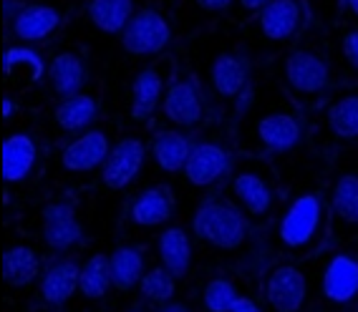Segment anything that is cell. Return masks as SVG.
Listing matches in <instances>:
<instances>
[{
	"label": "cell",
	"instance_id": "6da1fadb",
	"mask_svg": "<svg viewBox=\"0 0 358 312\" xmlns=\"http://www.w3.org/2000/svg\"><path fill=\"white\" fill-rule=\"evenodd\" d=\"M328 237H331V209L318 191L298 194L280 214L278 242L290 255H313Z\"/></svg>",
	"mask_w": 358,
	"mask_h": 312
},
{
	"label": "cell",
	"instance_id": "7a4b0ae2",
	"mask_svg": "<svg viewBox=\"0 0 358 312\" xmlns=\"http://www.w3.org/2000/svg\"><path fill=\"white\" fill-rule=\"evenodd\" d=\"M192 232L207 247L235 252L248 239V214L227 199H205L194 209Z\"/></svg>",
	"mask_w": 358,
	"mask_h": 312
},
{
	"label": "cell",
	"instance_id": "3957f363",
	"mask_svg": "<svg viewBox=\"0 0 358 312\" xmlns=\"http://www.w3.org/2000/svg\"><path fill=\"white\" fill-rule=\"evenodd\" d=\"M119 40L131 58L159 56V53L166 51V45L172 43V26H169V20L164 18L159 8L144 6L131 15Z\"/></svg>",
	"mask_w": 358,
	"mask_h": 312
},
{
	"label": "cell",
	"instance_id": "277c9868",
	"mask_svg": "<svg viewBox=\"0 0 358 312\" xmlns=\"http://www.w3.org/2000/svg\"><path fill=\"white\" fill-rule=\"evenodd\" d=\"M282 81L298 98H318L331 89V66L313 48H293L282 58Z\"/></svg>",
	"mask_w": 358,
	"mask_h": 312
},
{
	"label": "cell",
	"instance_id": "5b68a950",
	"mask_svg": "<svg viewBox=\"0 0 358 312\" xmlns=\"http://www.w3.org/2000/svg\"><path fill=\"white\" fill-rule=\"evenodd\" d=\"M308 8L303 0H273L255 15V31L265 43L282 45L306 28Z\"/></svg>",
	"mask_w": 358,
	"mask_h": 312
},
{
	"label": "cell",
	"instance_id": "8992f818",
	"mask_svg": "<svg viewBox=\"0 0 358 312\" xmlns=\"http://www.w3.org/2000/svg\"><path fill=\"white\" fill-rule=\"evenodd\" d=\"M232 199L248 217H268L275 204V181L262 166H243L232 177Z\"/></svg>",
	"mask_w": 358,
	"mask_h": 312
},
{
	"label": "cell",
	"instance_id": "52a82bcc",
	"mask_svg": "<svg viewBox=\"0 0 358 312\" xmlns=\"http://www.w3.org/2000/svg\"><path fill=\"white\" fill-rule=\"evenodd\" d=\"M265 302L273 312H301L308 299V280L301 267L295 265H275L265 274L262 285Z\"/></svg>",
	"mask_w": 358,
	"mask_h": 312
},
{
	"label": "cell",
	"instance_id": "ba28073f",
	"mask_svg": "<svg viewBox=\"0 0 358 312\" xmlns=\"http://www.w3.org/2000/svg\"><path fill=\"white\" fill-rule=\"evenodd\" d=\"M147 159V144L136 136H124L111 147L109 156L101 166V184L111 191L127 189L136 177Z\"/></svg>",
	"mask_w": 358,
	"mask_h": 312
},
{
	"label": "cell",
	"instance_id": "9c48e42d",
	"mask_svg": "<svg viewBox=\"0 0 358 312\" xmlns=\"http://www.w3.org/2000/svg\"><path fill=\"white\" fill-rule=\"evenodd\" d=\"M232 169V154L217 141H197L192 147V154L187 159V166L182 177L194 189H207L215 186L220 179L227 177Z\"/></svg>",
	"mask_w": 358,
	"mask_h": 312
},
{
	"label": "cell",
	"instance_id": "30bf717a",
	"mask_svg": "<svg viewBox=\"0 0 358 312\" xmlns=\"http://www.w3.org/2000/svg\"><path fill=\"white\" fill-rule=\"evenodd\" d=\"M162 114L172 124V128L189 131V128L199 126L205 119V101H202L197 83L192 78L169 81V89H166L164 101H162Z\"/></svg>",
	"mask_w": 358,
	"mask_h": 312
},
{
	"label": "cell",
	"instance_id": "8fae6325",
	"mask_svg": "<svg viewBox=\"0 0 358 312\" xmlns=\"http://www.w3.org/2000/svg\"><path fill=\"white\" fill-rule=\"evenodd\" d=\"M331 237L351 239L358 235V172H345L331 186Z\"/></svg>",
	"mask_w": 358,
	"mask_h": 312
},
{
	"label": "cell",
	"instance_id": "7c38bea8",
	"mask_svg": "<svg viewBox=\"0 0 358 312\" xmlns=\"http://www.w3.org/2000/svg\"><path fill=\"white\" fill-rule=\"evenodd\" d=\"M41 237L53 252H69L83 239V227L71 202H53L41 211Z\"/></svg>",
	"mask_w": 358,
	"mask_h": 312
},
{
	"label": "cell",
	"instance_id": "4fadbf2b",
	"mask_svg": "<svg viewBox=\"0 0 358 312\" xmlns=\"http://www.w3.org/2000/svg\"><path fill=\"white\" fill-rule=\"evenodd\" d=\"M109 134L101 128H89L73 141H69L61 151V166L71 174H89L101 169L111 151Z\"/></svg>",
	"mask_w": 358,
	"mask_h": 312
},
{
	"label": "cell",
	"instance_id": "5bb4252c",
	"mask_svg": "<svg viewBox=\"0 0 358 312\" xmlns=\"http://www.w3.org/2000/svg\"><path fill=\"white\" fill-rule=\"evenodd\" d=\"M169 89L162 66H147L131 81V101H129V116L134 124L152 121V116L162 111V101Z\"/></svg>",
	"mask_w": 358,
	"mask_h": 312
},
{
	"label": "cell",
	"instance_id": "9a60e30c",
	"mask_svg": "<svg viewBox=\"0 0 358 312\" xmlns=\"http://www.w3.org/2000/svg\"><path fill=\"white\" fill-rule=\"evenodd\" d=\"M252 134L265 154H285L301 144L303 126L288 111H270L257 119Z\"/></svg>",
	"mask_w": 358,
	"mask_h": 312
},
{
	"label": "cell",
	"instance_id": "2e32d148",
	"mask_svg": "<svg viewBox=\"0 0 358 312\" xmlns=\"http://www.w3.org/2000/svg\"><path fill=\"white\" fill-rule=\"evenodd\" d=\"M177 209V197L169 184H154L141 189L129 207V217L141 230H154V227H164L174 217Z\"/></svg>",
	"mask_w": 358,
	"mask_h": 312
},
{
	"label": "cell",
	"instance_id": "e0dca14e",
	"mask_svg": "<svg viewBox=\"0 0 358 312\" xmlns=\"http://www.w3.org/2000/svg\"><path fill=\"white\" fill-rule=\"evenodd\" d=\"M323 297L333 305H348L358 297V257L338 252L323 269Z\"/></svg>",
	"mask_w": 358,
	"mask_h": 312
},
{
	"label": "cell",
	"instance_id": "ac0fdd59",
	"mask_svg": "<svg viewBox=\"0 0 358 312\" xmlns=\"http://www.w3.org/2000/svg\"><path fill=\"white\" fill-rule=\"evenodd\" d=\"M38 164V144L28 131H15L3 144V179L8 184H23Z\"/></svg>",
	"mask_w": 358,
	"mask_h": 312
},
{
	"label": "cell",
	"instance_id": "d6986e66",
	"mask_svg": "<svg viewBox=\"0 0 358 312\" xmlns=\"http://www.w3.org/2000/svg\"><path fill=\"white\" fill-rule=\"evenodd\" d=\"M210 83L215 94L224 101H235L250 86V64L237 53H220L212 61Z\"/></svg>",
	"mask_w": 358,
	"mask_h": 312
},
{
	"label": "cell",
	"instance_id": "ffe728a7",
	"mask_svg": "<svg viewBox=\"0 0 358 312\" xmlns=\"http://www.w3.org/2000/svg\"><path fill=\"white\" fill-rule=\"evenodd\" d=\"M81 282V267L73 260H58L41 274L38 297L43 305L61 307L78 292Z\"/></svg>",
	"mask_w": 358,
	"mask_h": 312
},
{
	"label": "cell",
	"instance_id": "44dd1931",
	"mask_svg": "<svg viewBox=\"0 0 358 312\" xmlns=\"http://www.w3.org/2000/svg\"><path fill=\"white\" fill-rule=\"evenodd\" d=\"M61 26V13L53 6L43 3H28L18 13V18L10 20V36L20 43H41Z\"/></svg>",
	"mask_w": 358,
	"mask_h": 312
},
{
	"label": "cell",
	"instance_id": "7402d4cb",
	"mask_svg": "<svg viewBox=\"0 0 358 312\" xmlns=\"http://www.w3.org/2000/svg\"><path fill=\"white\" fill-rule=\"evenodd\" d=\"M48 83H51V91L58 98L83 94L86 83H89V66L83 64V58L73 51L56 53L48 64Z\"/></svg>",
	"mask_w": 358,
	"mask_h": 312
},
{
	"label": "cell",
	"instance_id": "603a6c76",
	"mask_svg": "<svg viewBox=\"0 0 358 312\" xmlns=\"http://www.w3.org/2000/svg\"><path fill=\"white\" fill-rule=\"evenodd\" d=\"M192 141L182 128H162L152 139V159L164 174H182L187 166V159L192 154Z\"/></svg>",
	"mask_w": 358,
	"mask_h": 312
},
{
	"label": "cell",
	"instance_id": "cb8c5ba5",
	"mask_svg": "<svg viewBox=\"0 0 358 312\" xmlns=\"http://www.w3.org/2000/svg\"><path fill=\"white\" fill-rule=\"evenodd\" d=\"M99 119V103L94 96H89L86 91L69 98H61L53 109V121L61 131L66 134H83L94 126V121Z\"/></svg>",
	"mask_w": 358,
	"mask_h": 312
},
{
	"label": "cell",
	"instance_id": "d4e9b609",
	"mask_svg": "<svg viewBox=\"0 0 358 312\" xmlns=\"http://www.w3.org/2000/svg\"><path fill=\"white\" fill-rule=\"evenodd\" d=\"M41 260L28 244H15L3 255V280L13 290H26L33 282H41Z\"/></svg>",
	"mask_w": 358,
	"mask_h": 312
},
{
	"label": "cell",
	"instance_id": "484cf974",
	"mask_svg": "<svg viewBox=\"0 0 358 312\" xmlns=\"http://www.w3.org/2000/svg\"><path fill=\"white\" fill-rule=\"evenodd\" d=\"M157 255L159 265L172 269L177 277H185L192 269V239L182 227H166L157 237Z\"/></svg>",
	"mask_w": 358,
	"mask_h": 312
},
{
	"label": "cell",
	"instance_id": "4316f807",
	"mask_svg": "<svg viewBox=\"0 0 358 312\" xmlns=\"http://www.w3.org/2000/svg\"><path fill=\"white\" fill-rule=\"evenodd\" d=\"M89 20L106 36H122L136 13L134 0H89Z\"/></svg>",
	"mask_w": 358,
	"mask_h": 312
},
{
	"label": "cell",
	"instance_id": "83f0119b",
	"mask_svg": "<svg viewBox=\"0 0 358 312\" xmlns=\"http://www.w3.org/2000/svg\"><path fill=\"white\" fill-rule=\"evenodd\" d=\"M109 262H111L114 287L119 290V292H129V290L139 287L141 277H144V272H147L141 249L131 247V244H122V247H116L109 255Z\"/></svg>",
	"mask_w": 358,
	"mask_h": 312
},
{
	"label": "cell",
	"instance_id": "f1b7e54d",
	"mask_svg": "<svg viewBox=\"0 0 358 312\" xmlns=\"http://www.w3.org/2000/svg\"><path fill=\"white\" fill-rule=\"evenodd\" d=\"M114 287V277H111V262L106 255H94L86 260L81 267V282H78V292L91 302H99L109 295Z\"/></svg>",
	"mask_w": 358,
	"mask_h": 312
},
{
	"label": "cell",
	"instance_id": "f546056e",
	"mask_svg": "<svg viewBox=\"0 0 358 312\" xmlns=\"http://www.w3.org/2000/svg\"><path fill=\"white\" fill-rule=\"evenodd\" d=\"M328 126L341 141L358 139V94H345L328 109Z\"/></svg>",
	"mask_w": 358,
	"mask_h": 312
},
{
	"label": "cell",
	"instance_id": "4dcf8cb0",
	"mask_svg": "<svg viewBox=\"0 0 358 312\" xmlns=\"http://www.w3.org/2000/svg\"><path fill=\"white\" fill-rule=\"evenodd\" d=\"M141 297H147L152 305H166L172 302L177 295V274L172 269H166L164 265L149 267L139 282Z\"/></svg>",
	"mask_w": 358,
	"mask_h": 312
},
{
	"label": "cell",
	"instance_id": "1f68e13d",
	"mask_svg": "<svg viewBox=\"0 0 358 312\" xmlns=\"http://www.w3.org/2000/svg\"><path fill=\"white\" fill-rule=\"evenodd\" d=\"M237 299H240V292L227 277H215L202 290V305L207 312H232Z\"/></svg>",
	"mask_w": 358,
	"mask_h": 312
},
{
	"label": "cell",
	"instance_id": "d6a6232c",
	"mask_svg": "<svg viewBox=\"0 0 358 312\" xmlns=\"http://www.w3.org/2000/svg\"><path fill=\"white\" fill-rule=\"evenodd\" d=\"M3 66H6V73L10 78L18 73V68H26L31 81H41V76H43V70H45L41 56L36 51H31V48H8Z\"/></svg>",
	"mask_w": 358,
	"mask_h": 312
},
{
	"label": "cell",
	"instance_id": "836d02e7",
	"mask_svg": "<svg viewBox=\"0 0 358 312\" xmlns=\"http://www.w3.org/2000/svg\"><path fill=\"white\" fill-rule=\"evenodd\" d=\"M341 53H343L345 64L358 70V28H351V31L343 33V40H341Z\"/></svg>",
	"mask_w": 358,
	"mask_h": 312
},
{
	"label": "cell",
	"instance_id": "e575fe53",
	"mask_svg": "<svg viewBox=\"0 0 358 312\" xmlns=\"http://www.w3.org/2000/svg\"><path fill=\"white\" fill-rule=\"evenodd\" d=\"M197 3L199 10H205V13H224V10H230L232 0H194Z\"/></svg>",
	"mask_w": 358,
	"mask_h": 312
},
{
	"label": "cell",
	"instance_id": "d590c367",
	"mask_svg": "<svg viewBox=\"0 0 358 312\" xmlns=\"http://www.w3.org/2000/svg\"><path fill=\"white\" fill-rule=\"evenodd\" d=\"M26 6H28V3H23V0H3V15H6L8 23L18 18V13Z\"/></svg>",
	"mask_w": 358,
	"mask_h": 312
},
{
	"label": "cell",
	"instance_id": "8d00e7d4",
	"mask_svg": "<svg viewBox=\"0 0 358 312\" xmlns=\"http://www.w3.org/2000/svg\"><path fill=\"white\" fill-rule=\"evenodd\" d=\"M232 312H262V310H260V305H257L252 297H248V295H240V299L235 302Z\"/></svg>",
	"mask_w": 358,
	"mask_h": 312
},
{
	"label": "cell",
	"instance_id": "74e56055",
	"mask_svg": "<svg viewBox=\"0 0 358 312\" xmlns=\"http://www.w3.org/2000/svg\"><path fill=\"white\" fill-rule=\"evenodd\" d=\"M268 3H273V0H237V6L243 8L245 13H260L262 8L268 6Z\"/></svg>",
	"mask_w": 358,
	"mask_h": 312
},
{
	"label": "cell",
	"instance_id": "f35d334b",
	"mask_svg": "<svg viewBox=\"0 0 358 312\" xmlns=\"http://www.w3.org/2000/svg\"><path fill=\"white\" fill-rule=\"evenodd\" d=\"M15 111H18L15 101L10 98V96H6V98H3V121H10V119L15 116Z\"/></svg>",
	"mask_w": 358,
	"mask_h": 312
},
{
	"label": "cell",
	"instance_id": "ab89813d",
	"mask_svg": "<svg viewBox=\"0 0 358 312\" xmlns=\"http://www.w3.org/2000/svg\"><path fill=\"white\" fill-rule=\"evenodd\" d=\"M157 312H189V310H187L185 305H179V302H174V299H172V302H166V305H159V310H157Z\"/></svg>",
	"mask_w": 358,
	"mask_h": 312
},
{
	"label": "cell",
	"instance_id": "60d3db41",
	"mask_svg": "<svg viewBox=\"0 0 358 312\" xmlns=\"http://www.w3.org/2000/svg\"><path fill=\"white\" fill-rule=\"evenodd\" d=\"M345 6H348V10L358 18V0H345Z\"/></svg>",
	"mask_w": 358,
	"mask_h": 312
},
{
	"label": "cell",
	"instance_id": "b9f144b4",
	"mask_svg": "<svg viewBox=\"0 0 358 312\" xmlns=\"http://www.w3.org/2000/svg\"><path fill=\"white\" fill-rule=\"evenodd\" d=\"M129 312H141V310H139V307H134V310H129Z\"/></svg>",
	"mask_w": 358,
	"mask_h": 312
}]
</instances>
